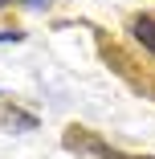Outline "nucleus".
<instances>
[{"instance_id":"1","label":"nucleus","mask_w":155,"mask_h":159,"mask_svg":"<svg viewBox=\"0 0 155 159\" xmlns=\"http://www.w3.org/2000/svg\"><path fill=\"white\" fill-rule=\"evenodd\" d=\"M127 33L135 45H143L151 57H155V12H135L131 25H127Z\"/></svg>"},{"instance_id":"2","label":"nucleus","mask_w":155,"mask_h":159,"mask_svg":"<svg viewBox=\"0 0 155 159\" xmlns=\"http://www.w3.org/2000/svg\"><path fill=\"white\" fill-rule=\"evenodd\" d=\"M70 147H82V151L98 155V159H155V155H127V151H118V147H106L102 139H90V135H70Z\"/></svg>"},{"instance_id":"3","label":"nucleus","mask_w":155,"mask_h":159,"mask_svg":"<svg viewBox=\"0 0 155 159\" xmlns=\"http://www.w3.org/2000/svg\"><path fill=\"white\" fill-rule=\"evenodd\" d=\"M0 118H4V122H16V126H25V131H33V126H37V118H33V114H21L16 106H12V110H4Z\"/></svg>"},{"instance_id":"4","label":"nucleus","mask_w":155,"mask_h":159,"mask_svg":"<svg viewBox=\"0 0 155 159\" xmlns=\"http://www.w3.org/2000/svg\"><path fill=\"white\" fill-rule=\"evenodd\" d=\"M25 33H16V29H0V41H21Z\"/></svg>"},{"instance_id":"5","label":"nucleus","mask_w":155,"mask_h":159,"mask_svg":"<svg viewBox=\"0 0 155 159\" xmlns=\"http://www.w3.org/2000/svg\"><path fill=\"white\" fill-rule=\"evenodd\" d=\"M25 4H33V8H45V4H49V0H25Z\"/></svg>"},{"instance_id":"6","label":"nucleus","mask_w":155,"mask_h":159,"mask_svg":"<svg viewBox=\"0 0 155 159\" xmlns=\"http://www.w3.org/2000/svg\"><path fill=\"white\" fill-rule=\"evenodd\" d=\"M4 8H8V0H0V12H4Z\"/></svg>"}]
</instances>
